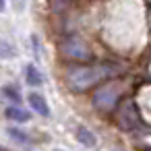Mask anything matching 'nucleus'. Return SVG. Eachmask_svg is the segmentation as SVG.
I'll return each mask as SVG.
<instances>
[{"mask_svg": "<svg viewBox=\"0 0 151 151\" xmlns=\"http://www.w3.org/2000/svg\"><path fill=\"white\" fill-rule=\"evenodd\" d=\"M25 79H27V83H29L31 87L42 85V73H40L37 66H33V64H29V66L25 68Z\"/></svg>", "mask_w": 151, "mask_h": 151, "instance_id": "obj_7", "label": "nucleus"}, {"mask_svg": "<svg viewBox=\"0 0 151 151\" xmlns=\"http://www.w3.org/2000/svg\"><path fill=\"white\" fill-rule=\"evenodd\" d=\"M4 116H6L9 120H15V122H27V120H29V112L21 110L19 106L6 108V110H4Z\"/></svg>", "mask_w": 151, "mask_h": 151, "instance_id": "obj_6", "label": "nucleus"}, {"mask_svg": "<svg viewBox=\"0 0 151 151\" xmlns=\"http://www.w3.org/2000/svg\"><path fill=\"white\" fill-rule=\"evenodd\" d=\"M2 95H4V97H9L13 104H19V101H21V93H19L15 87H11V85L2 87Z\"/></svg>", "mask_w": 151, "mask_h": 151, "instance_id": "obj_9", "label": "nucleus"}, {"mask_svg": "<svg viewBox=\"0 0 151 151\" xmlns=\"http://www.w3.org/2000/svg\"><path fill=\"white\" fill-rule=\"evenodd\" d=\"M13 56H15V48L9 42L0 40V58H13Z\"/></svg>", "mask_w": 151, "mask_h": 151, "instance_id": "obj_10", "label": "nucleus"}, {"mask_svg": "<svg viewBox=\"0 0 151 151\" xmlns=\"http://www.w3.org/2000/svg\"><path fill=\"white\" fill-rule=\"evenodd\" d=\"M139 112H137V106L132 99H124L118 108V126L122 130H132L139 126Z\"/></svg>", "mask_w": 151, "mask_h": 151, "instance_id": "obj_3", "label": "nucleus"}, {"mask_svg": "<svg viewBox=\"0 0 151 151\" xmlns=\"http://www.w3.org/2000/svg\"><path fill=\"white\" fill-rule=\"evenodd\" d=\"M120 75V66L116 64H93V66H73L66 73V81L73 91H87L101 81Z\"/></svg>", "mask_w": 151, "mask_h": 151, "instance_id": "obj_1", "label": "nucleus"}, {"mask_svg": "<svg viewBox=\"0 0 151 151\" xmlns=\"http://www.w3.org/2000/svg\"><path fill=\"white\" fill-rule=\"evenodd\" d=\"M62 52H64L66 58H70V60H79V62L91 58L89 48H87L85 42L79 40V37H66V40L62 42Z\"/></svg>", "mask_w": 151, "mask_h": 151, "instance_id": "obj_4", "label": "nucleus"}, {"mask_svg": "<svg viewBox=\"0 0 151 151\" xmlns=\"http://www.w3.org/2000/svg\"><path fill=\"white\" fill-rule=\"evenodd\" d=\"M77 139H79V143H83L85 147H93V145H95V137H93V132L87 130L85 126H79V128H77Z\"/></svg>", "mask_w": 151, "mask_h": 151, "instance_id": "obj_8", "label": "nucleus"}, {"mask_svg": "<svg viewBox=\"0 0 151 151\" xmlns=\"http://www.w3.org/2000/svg\"><path fill=\"white\" fill-rule=\"evenodd\" d=\"M120 93H122V85L116 83V81H110V83H106V85L95 89V93L91 97V104H93V108L97 112L108 114L120 104Z\"/></svg>", "mask_w": 151, "mask_h": 151, "instance_id": "obj_2", "label": "nucleus"}, {"mask_svg": "<svg viewBox=\"0 0 151 151\" xmlns=\"http://www.w3.org/2000/svg\"><path fill=\"white\" fill-rule=\"evenodd\" d=\"M9 132H11V137H13L15 141H21V143H27V141H29V139L25 137V132H21V130H17V128H11Z\"/></svg>", "mask_w": 151, "mask_h": 151, "instance_id": "obj_11", "label": "nucleus"}, {"mask_svg": "<svg viewBox=\"0 0 151 151\" xmlns=\"http://www.w3.org/2000/svg\"><path fill=\"white\" fill-rule=\"evenodd\" d=\"M29 106H31V110H35L40 116H50V108H48L46 99H44L40 93H31V95H29Z\"/></svg>", "mask_w": 151, "mask_h": 151, "instance_id": "obj_5", "label": "nucleus"}, {"mask_svg": "<svg viewBox=\"0 0 151 151\" xmlns=\"http://www.w3.org/2000/svg\"><path fill=\"white\" fill-rule=\"evenodd\" d=\"M56 151H60V149H56Z\"/></svg>", "mask_w": 151, "mask_h": 151, "instance_id": "obj_13", "label": "nucleus"}, {"mask_svg": "<svg viewBox=\"0 0 151 151\" xmlns=\"http://www.w3.org/2000/svg\"><path fill=\"white\" fill-rule=\"evenodd\" d=\"M0 11H4V0H0Z\"/></svg>", "mask_w": 151, "mask_h": 151, "instance_id": "obj_12", "label": "nucleus"}]
</instances>
